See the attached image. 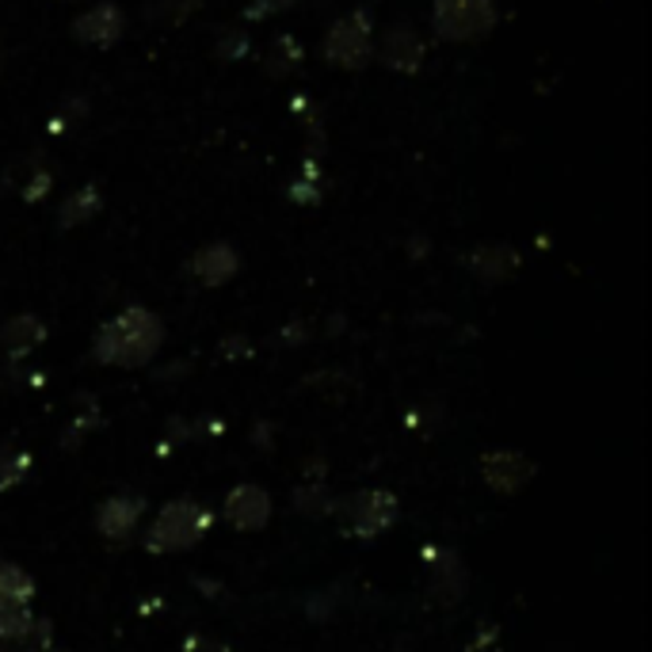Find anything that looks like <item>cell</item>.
<instances>
[{"label": "cell", "mask_w": 652, "mask_h": 652, "mask_svg": "<svg viewBox=\"0 0 652 652\" xmlns=\"http://www.w3.org/2000/svg\"><path fill=\"white\" fill-rule=\"evenodd\" d=\"M165 325L154 309L130 306L96 333V359L107 366H146L160 352Z\"/></svg>", "instance_id": "6da1fadb"}, {"label": "cell", "mask_w": 652, "mask_h": 652, "mask_svg": "<svg viewBox=\"0 0 652 652\" xmlns=\"http://www.w3.org/2000/svg\"><path fill=\"white\" fill-rule=\"evenodd\" d=\"M320 53H325L328 66L347 69V73H359V69L371 66L374 61V23H371V16H366L363 8L359 12L339 16V20L328 27Z\"/></svg>", "instance_id": "7a4b0ae2"}, {"label": "cell", "mask_w": 652, "mask_h": 652, "mask_svg": "<svg viewBox=\"0 0 652 652\" xmlns=\"http://www.w3.org/2000/svg\"><path fill=\"white\" fill-rule=\"evenodd\" d=\"M496 23V0H435L432 8V27L443 42H477Z\"/></svg>", "instance_id": "3957f363"}, {"label": "cell", "mask_w": 652, "mask_h": 652, "mask_svg": "<svg viewBox=\"0 0 652 652\" xmlns=\"http://www.w3.org/2000/svg\"><path fill=\"white\" fill-rule=\"evenodd\" d=\"M210 531V512L195 500H176L168 504L165 512L157 515L154 531H149V550L154 553H172V550H187Z\"/></svg>", "instance_id": "277c9868"}, {"label": "cell", "mask_w": 652, "mask_h": 652, "mask_svg": "<svg viewBox=\"0 0 652 652\" xmlns=\"http://www.w3.org/2000/svg\"><path fill=\"white\" fill-rule=\"evenodd\" d=\"M127 34V16H122L119 4L103 0V4H92L85 16L73 20V39L80 47H92V50H111L115 42Z\"/></svg>", "instance_id": "5b68a950"}, {"label": "cell", "mask_w": 652, "mask_h": 652, "mask_svg": "<svg viewBox=\"0 0 652 652\" xmlns=\"http://www.w3.org/2000/svg\"><path fill=\"white\" fill-rule=\"evenodd\" d=\"M424 39L413 31V27H386L382 39L374 42V58L382 61L393 73H416L424 66Z\"/></svg>", "instance_id": "8992f818"}, {"label": "cell", "mask_w": 652, "mask_h": 652, "mask_svg": "<svg viewBox=\"0 0 652 652\" xmlns=\"http://www.w3.org/2000/svg\"><path fill=\"white\" fill-rule=\"evenodd\" d=\"M393 520H397V500L389 493H359L344 504L347 531L359 534V539H371V534L386 531Z\"/></svg>", "instance_id": "52a82bcc"}, {"label": "cell", "mask_w": 652, "mask_h": 652, "mask_svg": "<svg viewBox=\"0 0 652 652\" xmlns=\"http://www.w3.org/2000/svg\"><path fill=\"white\" fill-rule=\"evenodd\" d=\"M187 271H191V279H199L202 287H221V283H229L240 271V256L234 245L214 240V245L199 248V253L191 256Z\"/></svg>", "instance_id": "ba28073f"}, {"label": "cell", "mask_w": 652, "mask_h": 652, "mask_svg": "<svg viewBox=\"0 0 652 652\" xmlns=\"http://www.w3.org/2000/svg\"><path fill=\"white\" fill-rule=\"evenodd\" d=\"M226 520L245 534L264 531L267 520H271V496H267L260 485H237L234 493L226 496Z\"/></svg>", "instance_id": "9c48e42d"}, {"label": "cell", "mask_w": 652, "mask_h": 652, "mask_svg": "<svg viewBox=\"0 0 652 652\" xmlns=\"http://www.w3.org/2000/svg\"><path fill=\"white\" fill-rule=\"evenodd\" d=\"M47 339V325H42L34 314H20L12 317L4 328H0V347H4V355H12V359H23V355H31L34 347Z\"/></svg>", "instance_id": "30bf717a"}, {"label": "cell", "mask_w": 652, "mask_h": 652, "mask_svg": "<svg viewBox=\"0 0 652 652\" xmlns=\"http://www.w3.org/2000/svg\"><path fill=\"white\" fill-rule=\"evenodd\" d=\"M485 477H488V485L500 488V493H515V488L523 485L526 477L534 473L531 462L523 458V454H512V451H504V454H488L485 462Z\"/></svg>", "instance_id": "8fae6325"}, {"label": "cell", "mask_w": 652, "mask_h": 652, "mask_svg": "<svg viewBox=\"0 0 652 652\" xmlns=\"http://www.w3.org/2000/svg\"><path fill=\"white\" fill-rule=\"evenodd\" d=\"M141 500L138 496H115V500H103L100 515H96V523H100V531L107 539H127V534L138 526V515H141Z\"/></svg>", "instance_id": "7c38bea8"}, {"label": "cell", "mask_w": 652, "mask_h": 652, "mask_svg": "<svg viewBox=\"0 0 652 652\" xmlns=\"http://www.w3.org/2000/svg\"><path fill=\"white\" fill-rule=\"evenodd\" d=\"M470 267H473V275H477V279L500 283V279H507L515 267H520V253H515V248H507V245H481L477 253L470 256Z\"/></svg>", "instance_id": "4fadbf2b"}, {"label": "cell", "mask_w": 652, "mask_h": 652, "mask_svg": "<svg viewBox=\"0 0 652 652\" xmlns=\"http://www.w3.org/2000/svg\"><path fill=\"white\" fill-rule=\"evenodd\" d=\"M103 210V195L96 191L92 184H85V187H77L73 195H69L66 202H61V214H58V221L61 226H85L88 218H96V214Z\"/></svg>", "instance_id": "5bb4252c"}, {"label": "cell", "mask_w": 652, "mask_h": 652, "mask_svg": "<svg viewBox=\"0 0 652 652\" xmlns=\"http://www.w3.org/2000/svg\"><path fill=\"white\" fill-rule=\"evenodd\" d=\"M34 580L12 561H0V606H31Z\"/></svg>", "instance_id": "9a60e30c"}, {"label": "cell", "mask_w": 652, "mask_h": 652, "mask_svg": "<svg viewBox=\"0 0 652 652\" xmlns=\"http://www.w3.org/2000/svg\"><path fill=\"white\" fill-rule=\"evenodd\" d=\"M207 0H149L146 4V20L154 27H180L191 20Z\"/></svg>", "instance_id": "2e32d148"}, {"label": "cell", "mask_w": 652, "mask_h": 652, "mask_svg": "<svg viewBox=\"0 0 652 652\" xmlns=\"http://www.w3.org/2000/svg\"><path fill=\"white\" fill-rule=\"evenodd\" d=\"M27 470H31V454L20 451V446H0V493L20 485Z\"/></svg>", "instance_id": "e0dca14e"}, {"label": "cell", "mask_w": 652, "mask_h": 652, "mask_svg": "<svg viewBox=\"0 0 652 652\" xmlns=\"http://www.w3.org/2000/svg\"><path fill=\"white\" fill-rule=\"evenodd\" d=\"M267 58H271V61H267V73H271V77H287L290 69L302 61V47H298V39H290V34H287V39H283V34H279Z\"/></svg>", "instance_id": "ac0fdd59"}, {"label": "cell", "mask_w": 652, "mask_h": 652, "mask_svg": "<svg viewBox=\"0 0 652 652\" xmlns=\"http://www.w3.org/2000/svg\"><path fill=\"white\" fill-rule=\"evenodd\" d=\"M34 622V614H31V606H0V641L4 645H12L20 633L31 626Z\"/></svg>", "instance_id": "d6986e66"}, {"label": "cell", "mask_w": 652, "mask_h": 652, "mask_svg": "<svg viewBox=\"0 0 652 652\" xmlns=\"http://www.w3.org/2000/svg\"><path fill=\"white\" fill-rule=\"evenodd\" d=\"M298 0H253V4L245 8V23H260V20H271V16L287 12Z\"/></svg>", "instance_id": "ffe728a7"}, {"label": "cell", "mask_w": 652, "mask_h": 652, "mask_svg": "<svg viewBox=\"0 0 652 652\" xmlns=\"http://www.w3.org/2000/svg\"><path fill=\"white\" fill-rule=\"evenodd\" d=\"M218 53H221V58H229V61L245 58V53H248V34L245 31H234L229 39L218 42Z\"/></svg>", "instance_id": "44dd1931"}, {"label": "cell", "mask_w": 652, "mask_h": 652, "mask_svg": "<svg viewBox=\"0 0 652 652\" xmlns=\"http://www.w3.org/2000/svg\"><path fill=\"white\" fill-rule=\"evenodd\" d=\"M47 191H50V172H34L31 184H27V191H23V199L39 202V199H47Z\"/></svg>", "instance_id": "7402d4cb"}, {"label": "cell", "mask_w": 652, "mask_h": 652, "mask_svg": "<svg viewBox=\"0 0 652 652\" xmlns=\"http://www.w3.org/2000/svg\"><path fill=\"white\" fill-rule=\"evenodd\" d=\"M61 4H66V0H61Z\"/></svg>", "instance_id": "603a6c76"}]
</instances>
